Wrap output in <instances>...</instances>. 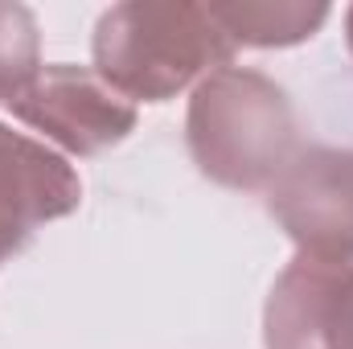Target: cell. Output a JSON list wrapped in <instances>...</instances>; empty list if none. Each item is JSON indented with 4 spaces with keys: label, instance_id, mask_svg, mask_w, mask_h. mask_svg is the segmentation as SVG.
I'll use <instances>...</instances> for the list:
<instances>
[{
    "label": "cell",
    "instance_id": "cell-1",
    "mask_svg": "<svg viewBox=\"0 0 353 349\" xmlns=\"http://www.w3.org/2000/svg\"><path fill=\"white\" fill-rule=\"evenodd\" d=\"M90 54L94 74L123 99L165 103L230 66L234 46L205 4L123 0L99 17Z\"/></svg>",
    "mask_w": 353,
    "mask_h": 349
},
{
    "label": "cell",
    "instance_id": "cell-2",
    "mask_svg": "<svg viewBox=\"0 0 353 349\" xmlns=\"http://www.w3.org/2000/svg\"><path fill=\"white\" fill-rule=\"evenodd\" d=\"M185 144L214 185L271 189L300 152V128L279 83L247 66H222L193 87Z\"/></svg>",
    "mask_w": 353,
    "mask_h": 349
},
{
    "label": "cell",
    "instance_id": "cell-3",
    "mask_svg": "<svg viewBox=\"0 0 353 349\" xmlns=\"http://www.w3.org/2000/svg\"><path fill=\"white\" fill-rule=\"evenodd\" d=\"M267 214L300 255L353 263V148H300L267 189Z\"/></svg>",
    "mask_w": 353,
    "mask_h": 349
},
{
    "label": "cell",
    "instance_id": "cell-4",
    "mask_svg": "<svg viewBox=\"0 0 353 349\" xmlns=\"http://www.w3.org/2000/svg\"><path fill=\"white\" fill-rule=\"evenodd\" d=\"M8 107L21 123L50 136L74 157H99L111 144L128 140V132L136 128V107L94 70L70 62L37 70V79Z\"/></svg>",
    "mask_w": 353,
    "mask_h": 349
},
{
    "label": "cell",
    "instance_id": "cell-5",
    "mask_svg": "<svg viewBox=\"0 0 353 349\" xmlns=\"http://www.w3.org/2000/svg\"><path fill=\"white\" fill-rule=\"evenodd\" d=\"M267 349H353V263L296 255L263 304Z\"/></svg>",
    "mask_w": 353,
    "mask_h": 349
},
{
    "label": "cell",
    "instance_id": "cell-6",
    "mask_svg": "<svg viewBox=\"0 0 353 349\" xmlns=\"http://www.w3.org/2000/svg\"><path fill=\"white\" fill-rule=\"evenodd\" d=\"M79 201H83V181L58 152L0 123V222L4 226L33 235V226L74 214Z\"/></svg>",
    "mask_w": 353,
    "mask_h": 349
},
{
    "label": "cell",
    "instance_id": "cell-7",
    "mask_svg": "<svg viewBox=\"0 0 353 349\" xmlns=\"http://www.w3.org/2000/svg\"><path fill=\"white\" fill-rule=\"evenodd\" d=\"M205 8L234 50L300 46L329 21V4H304V0H214Z\"/></svg>",
    "mask_w": 353,
    "mask_h": 349
},
{
    "label": "cell",
    "instance_id": "cell-8",
    "mask_svg": "<svg viewBox=\"0 0 353 349\" xmlns=\"http://www.w3.org/2000/svg\"><path fill=\"white\" fill-rule=\"evenodd\" d=\"M41 70L37 17L25 4L0 0V103H12Z\"/></svg>",
    "mask_w": 353,
    "mask_h": 349
},
{
    "label": "cell",
    "instance_id": "cell-9",
    "mask_svg": "<svg viewBox=\"0 0 353 349\" xmlns=\"http://www.w3.org/2000/svg\"><path fill=\"white\" fill-rule=\"evenodd\" d=\"M25 243H29V235H21V230H12V226L0 222V263L12 259L17 251H25Z\"/></svg>",
    "mask_w": 353,
    "mask_h": 349
},
{
    "label": "cell",
    "instance_id": "cell-10",
    "mask_svg": "<svg viewBox=\"0 0 353 349\" xmlns=\"http://www.w3.org/2000/svg\"><path fill=\"white\" fill-rule=\"evenodd\" d=\"M345 41H350V54H353V8L345 12Z\"/></svg>",
    "mask_w": 353,
    "mask_h": 349
}]
</instances>
